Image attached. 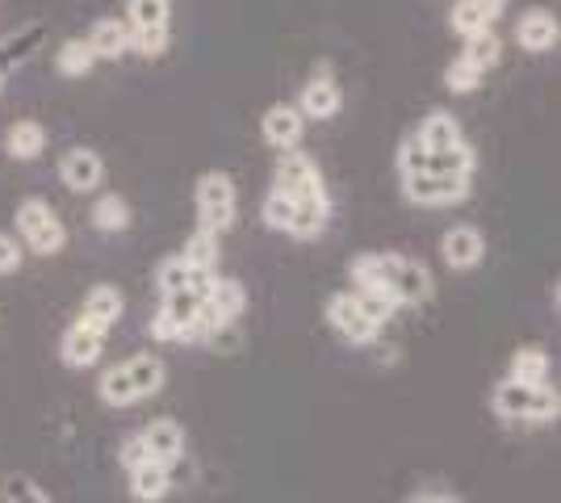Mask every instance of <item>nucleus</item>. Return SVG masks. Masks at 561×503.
<instances>
[{
    "instance_id": "5701e85b",
    "label": "nucleus",
    "mask_w": 561,
    "mask_h": 503,
    "mask_svg": "<svg viewBox=\"0 0 561 503\" xmlns=\"http://www.w3.org/2000/svg\"><path fill=\"white\" fill-rule=\"evenodd\" d=\"M323 227H328V197H306V202H294V227H289V236H298V240H314Z\"/></svg>"
},
{
    "instance_id": "423d86ee",
    "label": "nucleus",
    "mask_w": 561,
    "mask_h": 503,
    "mask_svg": "<svg viewBox=\"0 0 561 503\" xmlns=\"http://www.w3.org/2000/svg\"><path fill=\"white\" fill-rule=\"evenodd\" d=\"M197 215H202V227L210 231H231L234 222V181L227 172H206L197 181Z\"/></svg>"
},
{
    "instance_id": "9b49d317",
    "label": "nucleus",
    "mask_w": 561,
    "mask_h": 503,
    "mask_svg": "<svg viewBox=\"0 0 561 503\" xmlns=\"http://www.w3.org/2000/svg\"><path fill=\"white\" fill-rule=\"evenodd\" d=\"M59 176H64V185L71 193H93L101 185V176H105V164H101V156L89 151V147H76L68 151L64 160H59Z\"/></svg>"
},
{
    "instance_id": "7c9ffc66",
    "label": "nucleus",
    "mask_w": 561,
    "mask_h": 503,
    "mask_svg": "<svg viewBox=\"0 0 561 503\" xmlns=\"http://www.w3.org/2000/svg\"><path fill=\"white\" fill-rule=\"evenodd\" d=\"M96 64V55L89 43H80V38H71V43H64V50H59V72L64 76H89Z\"/></svg>"
},
{
    "instance_id": "aec40b11",
    "label": "nucleus",
    "mask_w": 561,
    "mask_h": 503,
    "mask_svg": "<svg viewBox=\"0 0 561 503\" xmlns=\"http://www.w3.org/2000/svg\"><path fill=\"white\" fill-rule=\"evenodd\" d=\"M512 382H528V386H540L549 382V353L537 348V344H528V348H515L512 353V374H507Z\"/></svg>"
},
{
    "instance_id": "4468645a",
    "label": "nucleus",
    "mask_w": 561,
    "mask_h": 503,
    "mask_svg": "<svg viewBox=\"0 0 561 503\" xmlns=\"http://www.w3.org/2000/svg\"><path fill=\"white\" fill-rule=\"evenodd\" d=\"M126 311V298H122V289L117 286H96L89 298H84V311H80V323H89V328H101V332H110L117 319Z\"/></svg>"
},
{
    "instance_id": "c9c22d12",
    "label": "nucleus",
    "mask_w": 561,
    "mask_h": 503,
    "mask_svg": "<svg viewBox=\"0 0 561 503\" xmlns=\"http://www.w3.org/2000/svg\"><path fill=\"white\" fill-rule=\"evenodd\" d=\"M4 503H50V500L30 479H18V475H13V479L4 482Z\"/></svg>"
},
{
    "instance_id": "412c9836",
    "label": "nucleus",
    "mask_w": 561,
    "mask_h": 503,
    "mask_svg": "<svg viewBox=\"0 0 561 503\" xmlns=\"http://www.w3.org/2000/svg\"><path fill=\"white\" fill-rule=\"evenodd\" d=\"M4 147H9L13 160H38L43 147H47V130H43L38 122H18V126H9Z\"/></svg>"
},
{
    "instance_id": "393cba45",
    "label": "nucleus",
    "mask_w": 561,
    "mask_h": 503,
    "mask_svg": "<svg viewBox=\"0 0 561 503\" xmlns=\"http://www.w3.org/2000/svg\"><path fill=\"white\" fill-rule=\"evenodd\" d=\"M415 139H420L427 151H445V147L461 144V126H457L453 114H427Z\"/></svg>"
},
{
    "instance_id": "9d476101",
    "label": "nucleus",
    "mask_w": 561,
    "mask_h": 503,
    "mask_svg": "<svg viewBox=\"0 0 561 503\" xmlns=\"http://www.w3.org/2000/svg\"><path fill=\"white\" fill-rule=\"evenodd\" d=\"M440 252H445L448 268L466 273V268H478V264H482L486 240H482L478 227H453V231H445V240H440Z\"/></svg>"
},
{
    "instance_id": "b1692460",
    "label": "nucleus",
    "mask_w": 561,
    "mask_h": 503,
    "mask_svg": "<svg viewBox=\"0 0 561 503\" xmlns=\"http://www.w3.org/2000/svg\"><path fill=\"white\" fill-rule=\"evenodd\" d=\"M89 47H93L96 59H117L130 50V30L122 22H96L93 34H89Z\"/></svg>"
},
{
    "instance_id": "ddd939ff",
    "label": "nucleus",
    "mask_w": 561,
    "mask_h": 503,
    "mask_svg": "<svg viewBox=\"0 0 561 503\" xmlns=\"http://www.w3.org/2000/svg\"><path fill=\"white\" fill-rule=\"evenodd\" d=\"M142 445H147V454L156 457V461H181L185 454V428L176 424V420H151L147 428H142Z\"/></svg>"
},
{
    "instance_id": "f704fd0d",
    "label": "nucleus",
    "mask_w": 561,
    "mask_h": 503,
    "mask_svg": "<svg viewBox=\"0 0 561 503\" xmlns=\"http://www.w3.org/2000/svg\"><path fill=\"white\" fill-rule=\"evenodd\" d=\"M482 76H486V72H478L473 64H466V59H457V64H448L445 84L453 89V93H473V89L482 84Z\"/></svg>"
},
{
    "instance_id": "58836bf2",
    "label": "nucleus",
    "mask_w": 561,
    "mask_h": 503,
    "mask_svg": "<svg viewBox=\"0 0 561 503\" xmlns=\"http://www.w3.org/2000/svg\"><path fill=\"white\" fill-rule=\"evenodd\" d=\"M117 461H122L126 470H135V466H142V461H151V454H147V445H142V432H135V436H126V445H122V454H117Z\"/></svg>"
},
{
    "instance_id": "f03ea898",
    "label": "nucleus",
    "mask_w": 561,
    "mask_h": 503,
    "mask_svg": "<svg viewBox=\"0 0 561 503\" xmlns=\"http://www.w3.org/2000/svg\"><path fill=\"white\" fill-rule=\"evenodd\" d=\"M164 361L151 357V353H142V357H130L114 365V369H105L101 374V403H110V408H130V403H139V399H151V395H160L164 390Z\"/></svg>"
},
{
    "instance_id": "79ce46f5",
    "label": "nucleus",
    "mask_w": 561,
    "mask_h": 503,
    "mask_svg": "<svg viewBox=\"0 0 561 503\" xmlns=\"http://www.w3.org/2000/svg\"><path fill=\"white\" fill-rule=\"evenodd\" d=\"M415 503H461V500H448V495H420Z\"/></svg>"
},
{
    "instance_id": "4be33fe9",
    "label": "nucleus",
    "mask_w": 561,
    "mask_h": 503,
    "mask_svg": "<svg viewBox=\"0 0 561 503\" xmlns=\"http://www.w3.org/2000/svg\"><path fill=\"white\" fill-rule=\"evenodd\" d=\"M473 164H478L473 151H469L466 144H453V147H445V151H427L423 172H436V176H469Z\"/></svg>"
},
{
    "instance_id": "f8f14e48",
    "label": "nucleus",
    "mask_w": 561,
    "mask_h": 503,
    "mask_svg": "<svg viewBox=\"0 0 561 503\" xmlns=\"http://www.w3.org/2000/svg\"><path fill=\"white\" fill-rule=\"evenodd\" d=\"M302 130H306V118L298 105H273L268 114H264V139L268 147H277V151H289V147L302 144Z\"/></svg>"
},
{
    "instance_id": "1a4fd4ad",
    "label": "nucleus",
    "mask_w": 561,
    "mask_h": 503,
    "mask_svg": "<svg viewBox=\"0 0 561 503\" xmlns=\"http://www.w3.org/2000/svg\"><path fill=\"white\" fill-rule=\"evenodd\" d=\"M59 353H64V361H68L71 369H89V365H96V361H101V353H105V332H101V328H89V323H80V319H76L68 332H64Z\"/></svg>"
},
{
    "instance_id": "dca6fc26",
    "label": "nucleus",
    "mask_w": 561,
    "mask_h": 503,
    "mask_svg": "<svg viewBox=\"0 0 561 503\" xmlns=\"http://www.w3.org/2000/svg\"><path fill=\"white\" fill-rule=\"evenodd\" d=\"M340 84L328 80V76H319V80H310L302 89V101H298V110H302V118H335L340 114Z\"/></svg>"
},
{
    "instance_id": "cd10ccee",
    "label": "nucleus",
    "mask_w": 561,
    "mask_h": 503,
    "mask_svg": "<svg viewBox=\"0 0 561 503\" xmlns=\"http://www.w3.org/2000/svg\"><path fill=\"white\" fill-rule=\"evenodd\" d=\"M499 38H494V30H478V34H469L466 38V64H473L478 72H486V68H494L499 64Z\"/></svg>"
},
{
    "instance_id": "20e7f679",
    "label": "nucleus",
    "mask_w": 561,
    "mask_h": 503,
    "mask_svg": "<svg viewBox=\"0 0 561 503\" xmlns=\"http://www.w3.org/2000/svg\"><path fill=\"white\" fill-rule=\"evenodd\" d=\"M18 231L25 236L30 252H38V256H55L68 243L64 222H59V215L50 210L43 197H25L22 206H18Z\"/></svg>"
},
{
    "instance_id": "a211bd4d",
    "label": "nucleus",
    "mask_w": 561,
    "mask_h": 503,
    "mask_svg": "<svg viewBox=\"0 0 561 503\" xmlns=\"http://www.w3.org/2000/svg\"><path fill=\"white\" fill-rule=\"evenodd\" d=\"M206 302L214 307L218 319L234 323V319L243 315V307H248V294H243V286H239L234 277H218V273H214L210 289H206Z\"/></svg>"
},
{
    "instance_id": "0eeeda50",
    "label": "nucleus",
    "mask_w": 561,
    "mask_h": 503,
    "mask_svg": "<svg viewBox=\"0 0 561 503\" xmlns=\"http://www.w3.org/2000/svg\"><path fill=\"white\" fill-rule=\"evenodd\" d=\"M328 323L344 335L348 344H356V348L374 344L377 332H381L374 319L360 311V302H356V294H352V289H348V294H335V298L328 302Z\"/></svg>"
},
{
    "instance_id": "4c0bfd02",
    "label": "nucleus",
    "mask_w": 561,
    "mask_h": 503,
    "mask_svg": "<svg viewBox=\"0 0 561 503\" xmlns=\"http://www.w3.org/2000/svg\"><path fill=\"white\" fill-rule=\"evenodd\" d=\"M130 47L142 55H160L168 47V30H130Z\"/></svg>"
},
{
    "instance_id": "6ab92c4d",
    "label": "nucleus",
    "mask_w": 561,
    "mask_h": 503,
    "mask_svg": "<svg viewBox=\"0 0 561 503\" xmlns=\"http://www.w3.org/2000/svg\"><path fill=\"white\" fill-rule=\"evenodd\" d=\"M503 0H461L457 13H453V30L457 34H478V30H491V22L499 18Z\"/></svg>"
},
{
    "instance_id": "c85d7f7f",
    "label": "nucleus",
    "mask_w": 561,
    "mask_h": 503,
    "mask_svg": "<svg viewBox=\"0 0 561 503\" xmlns=\"http://www.w3.org/2000/svg\"><path fill=\"white\" fill-rule=\"evenodd\" d=\"M130 30H168V0H130Z\"/></svg>"
},
{
    "instance_id": "72a5a7b5",
    "label": "nucleus",
    "mask_w": 561,
    "mask_h": 503,
    "mask_svg": "<svg viewBox=\"0 0 561 503\" xmlns=\"http://www.w3.org/2000/svg\"><path fill=\"white\" fill-rule=\"evenodd\" d=\"M264 222H268L273 231H285V236H289V227H294V202H289L285 193L273 190L264 197Z\"/></svg>"
},
{
    "instance_id": "e433bc0d",
    "label": "nucleus",
    "mask_w": 561,
    "mask_h": 503,
    "mask_svg": "<svg viewBox=\"0 0 561 503\" xmlns=\"http://www.w3.org/2000/svg\"><path fill=\"white\" fill-rule=\"evenodd\" d=\"M423 164H427V147H423L420 139H407V144H402V151H398V168H402V176H415V172H423Z\"/></svg>"
},
{
    "instance_id": "f257e3e1",
    "label": "nucleus",
    "mask_w": 561,
    "mask_h": 503,
    "mask_svg": "<svg viewBox=\"0 0 561 503\" xmlns=\"http://www.w3.org/2000/svg\"><path fill=\"white\" fill-rule=\"evenodd\" d=\"M352 282L356 289H390L398 307H420L432 298V273L420 261H407L394 252H365L352 261Z\"/></svg>"
},
{
    "instance_id": "6e6552de",
    "label": "nucleus",
    "mask_w": 561,
    "mask_h": 503,
    "mask_svg": "<svg viewBox=\"0 0 561 503\" xmlns=\"http://www.w3.org/2000/svg\"><path fill=\"white\" fill-rule=\"evenodd\" d=\"M407 181V197L420 206H453L469 197V176H436V172H415L402 176Z\"/></svg>"
},
{
    "instance_id": "7ed1b4c3",
    "label": "nucleus",
    "mask_w": 561,
    "mask_h": 503,
    "mask_svg": "<svg viewBox=\"0 0 561 503\" xmlns=\"http://www.w3.org/2000/svg\"><path fill=\"white\" fill-rule=\"evenodd\" d=\"M491 408L499 420H524V424H553L561 415V399L549 382H499L491 395Z\"/></svg>"
},
{
    "instance_id": "ea45409f",
    "label": "nucleus",
    "mask_w": 561,
    "mask_h": 503,
    "mask_svg": "<svg viewBox=\"0 0 561 503\" xmlns=\"http://www.w3.org/2000/svg\"><path fill=\"white\" fill-rule=\"evenodd\" d=\"M18 264H22V248H18L13 236L0 231V277H4V273H18Z\"/></svg>"
},
{
    "instance_id": "2f4dec72",
    "label": "nucleus",
    "mask_w": 561,
    "mask_h": 503,
    "mask_svg": "<svg viewBox=\"0 0 561 503\" xmlns=\"http://www.w3.org/2000/svg\"><path fill=\"white\" fill-rule=\"evenodd\" d=\"M156 286H160V294L188 289L193 286V264H188L185 256H168V261L160 264V273H156Z\"/></svg>"
},
{
    "instance_id": "c756f323",
    "label": "nucleus",
    "mask_w": 561,
    "mask_h": 503,
    "mask_svg": "<svg viewBox=\"0 0 561 503\" xmlns=\"http://www.w3.org/2000/svg\"><path fill=\"white\" fill-rule=\"evenodd\" d=\"M356 294V302H360V311L374 319L377 328L390 319V315L398 311V298L390 294V289H377V286H369V289H352Z\"/></svg>"
},
{
    "instance_id": "473e14b6",
    "label": "nucleus",
    "mask_w": 561,
    "mask_h": 503,
    "mask_svg": "<svg viewBox=\"0 0 561 503\" xmlns=\"http://www.w3.org/2000/svg\"><path fill=\"white\" fill-rule=\"evenodd\" d=\"M197 307H202V294L176 289V294H164V307H160V311H168V319H176V328L185 332L188 323L197 319Z\"/></svg>"
},
{
    "instance_id": "f3484780",
    "label": "nucleus",
    "mask_w": 561,
    "mask_h": 503,
    "mask_svg": "<svg viewBox=\"0 0 561 503\" xmlns=\"http://www.w3.org/2000/svg\"><path fill=\"white\" fill-rule=\"evenodd\" d=\"M515 38H519V47L524 50H553V43H558V22H553V13H545V9L524 13V18H519V30H515Z\"/></svg>"
},
{
    "instance_id": "a19ab883",
    "label": "nucleus",
    "mask_w": 561,
    "mask_h": 503,
    "mask_svg": "<svg viewBox=\"0 0 561 503\" xmlns=\"http://www.w3.org/2000/svg\"><path fill=\"white\" fill-rule=\"evenodd\" d=\"M151 340H160V344L181 340V328H176V319H168V311H160L156 319H151Z\"/></svg>"
},
{
    "instance_id": "39448f33",
    "label": "nucleus",
    "mask_w": 561,
    "mask_h": 503,
    "mask_svg": "<svg viewBox=\"0 0 561 503\" xmlns=\"http://www.w3.org/2000/svg\"><path fill=\"white\" fill-rule=\"evenodd\" d=\"M273 190L285 193L289 202H306V197H328L323 190V176H319V168L314 160L306 156V151H280L277 160V181H273Z\"/></svg>"
},
{
    "instance_id": "bb28decb",
    "label": "nucleus",
    "mask_w": 561,
    "mask_h": 503,
    "mask_svg": "<svg viewBox=\"0 0 561 503\" xmlns=\"http://www.w3.org/2000/svg\"><path fill=\"white\" fill-rule=\"evenodd\" d=\"M93 227L96 231H126L130 227V206L117 193H105L93 206Z\"/></svg>"
},
{
    "instance_id": "2eb2a0df",
    "label": "nucleus",
    "mask_w": 561,
    "mask_h": 503,
    "mask_svg": "<svg viewBox=\"0 0 561 503\" xmlns=\"http://www.w3.org/2000/svg\"><path fill=\"white\" fill-rule=\"evenodd\" d=\"M172 491V466H164V461H142V466H135L130 470V495L139 503H160Z\"/></svg>"
},
{
    "instance_id": "a878e982",
    "label": "nucleus",
    "mask_w": 561,
    "mask_h": 503,
    "mask_svg": "<svg viewBox=\"0 0 561 503\" xmlns=\"http://www.w3.org/2000/svg\"><path fill=\"white\" fill-rule=\"evenodd\" d=\"M193 268H206V273H218V256H222V248H218V231L210 227H197L193 236H188L185 252H181Z\"/></svg>"
}]
</instances>
